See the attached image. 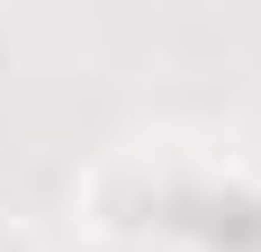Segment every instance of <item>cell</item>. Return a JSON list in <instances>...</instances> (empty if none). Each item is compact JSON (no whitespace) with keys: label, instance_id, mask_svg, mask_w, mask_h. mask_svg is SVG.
<instances>
[{"label":"cell","instance_id":"6da1fadb","mask_svg":"<svg viewBox=\"0 0 261 252\" xmlns=\"http://www.w3.org/2000/svg\"><path fill=\"white\" fill-rule=\"evenodd\" d=\"M72 207H81V216H90L99 234H126L135 216L153 207V162H144L135 144H108L99 162L72 180Z\"/></svg>","mask_w":261,"mask_h":252},{"label":"cell","instance_id":"7a4b0ae2","mask_svg":"<svg viewBox=\"0 0 261 252\" xmlns=\"http://www.w3.org/2000/svg\"><path fill=\"white\" fill-rule=\"evenodd\" d=\"M0 252H45L36 216H18V207H0Z\"/></svg>","mask_w":261,"mask_h":252}]
</instances>
